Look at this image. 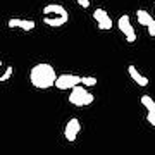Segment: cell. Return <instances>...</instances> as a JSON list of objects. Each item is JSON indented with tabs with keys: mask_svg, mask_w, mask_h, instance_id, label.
Listing matches in <instances>:
<instances>
[{
	"mask_svg": "<svg viewBox=\"0 0 155 155\" xmlns=\"http://www.w3.org/2000/svg\"><path fill=\"white\" fill-rule=\"evenodd\" d=\"M57 74L55 69L50 66V64H45V62H40L36 66L31 67V72H29V81L35 88L38 90H47L50 86L55 84Z\"/></svg>",
	"mask_w": 155,
	"mask_h": 155,
	"instance_id": "cell-1",
	"label": "cell"
},
{
	"mask_svg": "<svg viewBox=\"0 0 155 155\" xmlns=\"http://www.w3.org/2000/svg\"><path fill=\"white\" fill-rule=\"evenodd\" d=\"M95 100V97L90 91H86L84 88V84H76V86H72L71 88V95H69V102H71L72 105L76 107H86L90 105L91 102Z\"/></svg>",
	"mask_w": 155,
	"mask_h": 155,
	"instance_id": "cell-2",
	"label": "cell"
},
{
	"mask_svg": "<svg viewBox=\"0 0 155 155\" xmlns=\"http://www.w3.org/2000/svg\"><path fill=\"white\" fill-rule=\"evenodd\" d=\"M117 28L121 29V33L126 36L127 43H134V41H136V31H134V28L131 26V19H129L127 14H122V16L119 17Z\"/></svg>",
	"mask_w": 155,
	"mask_h": 155,
	"instance_id": "cell-3",
	"label": "cell"
},
{
	"mask_svg": "<svg viewBox=\"0 0 155 155\" xmlns=\"http://www.w3.org/2000/svg\"><path fill=\"white\" fill-rule=\"evenodd\" d=\"M79 83H81V76H78V74H61V76H57L54 86H57L59 90H71L72 86Z\"/></svg>",
	"mask_w": 155,
	"mask_h": 155,
	"instance_id": "cell-4",
	"label": "cell"
},
{
	"mask_svg": "<svg viewBox=\"0 0 155 155\" xmlns=\"http://www.w3.org/2000/svg\"><path fill=\"white\" fill-rule=\"evenodd\" d=\"M79 131H81V122H79V119L72 117L71 121L66 124V129H64V136H66L67 141H74V140L78 138Z\"/></svg>",
	"mask_w": 155,
	"mask_h": 155,
	"instance_id": "cell-5",
	"label": "cell"
},
{
	"mask_svg": "<svg viewBox=\"0 0 155 155\" xmlns=\"http://www.w3.org/2000/svg\"><path fill=\"white\" fill-rule=\"evenodd\" d=\"M93 17L95 21H97V24H98V29H104V31H107V29H110L114 24H112V19L109 17V14H107L104 9H97V11L93 12Z\"/></svg>",
	"mask_w": 155,
	"mask_h": 155,
	"instance_id": "cell-6",
	"label": "cell"
},
{
	"mask_svg": "<svg viewBox=\"0 0 155 155\" xmlns=\"http://www.w3.org/2000/svg\"><path fill=\"white\" fill-rule=\"evenodd\" d=\"M127 72H129L131 79H133L136 84H140V86H147V84H148V78L143 76V74H141V72H140L133 64H129V66H127Z\"/></svg>",
	"mask_w": 155,
	"mask_h": 155,
	"instance_id": "cell-7",
	"label": "cell"
},
{
	"mask_svg": "<svg viewBox=\"0 0 155 155\" xmlns=\"http://www.w3.org/2000/svg\"><path fill=\"white\" fill-rule=\"evenodd\" d=\"M9 28H19L22 31H31L35 29V21H28V19H9Z\"/></svg>",
	"mask_w": 155,
	"mask_h": 155,
	"instance_id": "cell-8",
	"label": "cell"
},
{
	"mask_svg": "<svg viewBox=\"0 0 155 155\" xmlns=\"http://www.w3.org/2000/svg\"><path fill=\"white\" fill-rule=\"evenodd\" d=\"M43 14L45 16H64V17H69L66 7L61 5V4H50V5H47L43 9Z\"/></svg>",
	"mask_w": 155,
	"mask_h": 155,
	"instance_id": "cell-9",
	"label": "cell"
},
{
	"mask_svg": "<svg viewBox=\"0 0 155 155\" xmlns=\"http://www.w3.org/2000/svg\"><path fill=\"white\" fill-rule=\"evenodd\" d=\"M69 17H64V16H45L43 17V22L47 26H52V28H61L62 24H66Z\"/></svg>",
	"mask_w": 155,
	"mask_h": 155,
	"instance_id": "cell-10",
	"label": "cell"
},
{
	"mask_svg": "<svg viewBox=\"0 0 155 155\" xmlns=\"http://www.w3.org/2000/svg\"><path fill=\"white\" fill-rule=\"evenodd\" d=\"M136 17H138V22L141 24V26H147V24L153 19V17H152V14H148L147 11H141V9L136 12Z\"/></svg>",
	"mask_w": 155,
	"mask_h": 155,
	"instance_id": "cell-11",
	"label": "cell"
},
{
	"mask_svg": "<svg viewBox=\"0 0 155 155\" xmlns=\"http://www.w3.org/2000/svg\"><path fill=\"white\" fill-rule=\"evenodd\" d=\"M141 105H143L147 110L155 112V100L152 98V97H148V95H143V97H141Z\"/></svg>",
	"mask_w": 155,
	"mask_h": 155,
	"instance_id": "cell-12",
	"label": "cell"
},
{
	"mask_svg": "<svg viewBox=\"0 0 155 155\" xmlns=\"http://www.w3.org/2000/svg\"><path fill=\"white\" fill-rule=\"evenodd\" d=\"M81 84H84L86 88H88V86H95V84H97V78L84 76V78H81Z\"/></svg>",
	"mask_w": 155,
	"mask_h": 155,
	"instance_id": "cell-13",
	"label": "cell"
},
{
	"mask_svg": "<svg viewBox=\"0 0 155 155\" xmlns=\"http://www.w3.org/2000/svg\"><path fill=\"white\" fill-rule=\"evenodd\" d=\"M12 72H14V67H12V66H9V67L5 69V72H4V74L0 76V83H5L7 79H9V78L12 76Z\"/></svg>",
	"mask_w": 155,
	"mask_h": 155,
	"instance_id": "cell-14",
	"label": "cell"
},
{
	"mask_svg": "<svg viewBox=\"0 0 155 155\" xmlns=\"http://www.w3.org/2000/svg\"><path fill=\"white\" fill-rule=\"evenodd\" d=\"M147 28H148V35H150V36H155V19H152V21L147 24Z\"/></svg>",
	"mask_w": 155,
	"mask_h": 155,
	"instance_id": "cell-15",
	"label": "cell"
},
{
	"mask_svg": "<svg viewBox=\"0 0 155 155\" xmlns=\"http://www.w3.org/2000/svg\"><path fill=\"white\" fill-rule=\"evenodd\" d=\"M147 121H148V124H152V126H155V112L148 110V114H147Z\"/></svg>",
	"mask_w": 155,
	"mask_h": 155,
	"instance_id": "cell-16",
	"label": "cell"
},
{
	"mask_svg": "<svg viewBox=\"0 0 155 155\" xmlns=\"http://www.w3.org/2000/svg\"><path fill=\"white\" fill-rule=\"evenodd\" d=\"M78 4L81 7H84V9H88L90 7V0H78Z\"/></svg>",
	"mask_w": 155,
	"mask_h": 155,
	"instance_id": "cell-17",
	"label": "cell"
},
{
	"mask_svg": "<svg viewBox=\"0 0 155 155\" xmlns=\"http://www.w3.org/2000/svg\"><path fill=\"white\" fill-rule=\"evenodd\" d=\"M0 67H2V61H0Z\"/></svg>",
	"mask_w": 155,
	"mask_h": 155,
	"instance_id": "cell-18",
	"label": "cell"
}]
</instances>
